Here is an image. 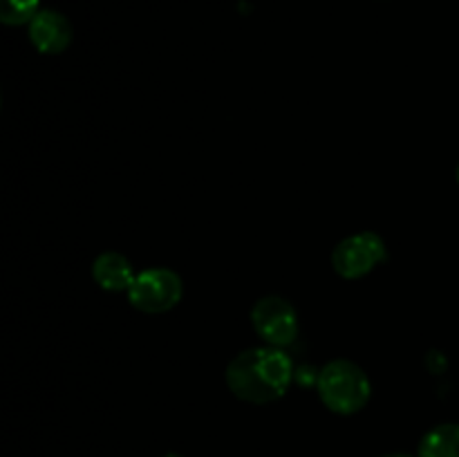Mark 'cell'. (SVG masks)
Here are the masks:
<instances>
[{
    "mask_svg": "<svg viewBox=\"0 0 459 457\" xmlns=\"http://www.w3.org/2000/svg\"><path fill=\"white\" fill-rule=\"evenodd\" d=\"M294 379V363L282 348L242 349L227 366V388L240 401L264 406L282 399Z\"/></svg>",
    "mask_w": 459,
    "mask_h": 457,
    "instance_id": "1",
    "label": "cell"
},
{
    "mask_svg": "<svg viewBox=\"0 0 459 457\" xmlns=\"http://www.w3.org/2000/svg\"><path fill=\"white\" fill-rule=\"evenodd\" d=\"M318 397L323 406L341 417L361 412L372 397V385L366 370L348 358H334L318 375Z\"/></svg>",
    "mask_w": 459,
    "mask_h": 457,
    "instance_id": "2",
    "label": "cell"
},
{
    "mask_svg": "<svg viewBox=\"0 0 459 457\" xmlns=\"http://www.w3.org/2000/svg\"><path fill=\"white\" fill-rule=\"evenodd\" d=\"M126 294H128V303L137 312L164 314L179 305L184 296V282L173 269L151 267L134 276L133 285Z\"/></svg>",
    "mask_w": 459,
    "mask_h": 457,
    "instance_id": "3",
    "label": "cell"
},
{
    "mask_svg": "<svg viewBox=\"0 0 459 457\" xmlns=\"http://www.w3.org/2000/svg\"><path fill=\"white\" fill-rule=\"evenodd\" d=\"M388 260L384 237L375 231H361L343 237L332 251V267L345 280H359Z\"/></svg>",
    "mask_w": 459,
    "mask_h": 457,
    "instance_id": "4",
    "label": "cell"
},
{
    "mask_svg": "<svg viewBox=\"0 0 459 457\" xmlns=\"http://www.w3.org/2000/svg\"><path fill=\"white\" fill-rule=\"evenodd\" d=\"M251 325L264 345L285 348L299 336V314L282 296H263L251 307Z\"/></svg>",
    "mask_w": 459,
    "mask_h": 457,
    "instance_id": "5",
    "label": "cell"
},
{
    "mask_svg": "<svg viewBox=\"0 0 459 457\" xmlns=\"http://www.w3.org/2000/svg\"><path fill=\"white\" fill-rule=\"evenodd\" d=\"M30 40L40 54H61L72 43V25L61 12L40 9L30 22Z\"/></svg>",
    "mask_w": 459,
    "mask_h": 457,
    "instance_id": "6",
    "label": "cell"
},
{
    "mask_svg": "<svg viewBox=\"0 0 459 457\" xmlns=\"http://www.w3.org/2000/svg\"><path fill=\"white\" fill-rule=\"evenodd\" d=\"M134 276L133 263L119 251H103L92 264L94 282L106 291H128Z\"/></svg>",
    "mask_w": 459,
    "mask_h": 457,
    "instance_id": "7",
    "label": "cell"
},
{
    "mask_svg": "<svg viewBox=\"0 0 459 457\" xmlns=\"http://www.w3.org/2000/svg\"><path fill=\"white\" fill-rule=\"evenodd\" d=\"M417 457H459V424H439L421 437Z\"/></svg>",
    "mask_w": 459,
    "mask_h": 457,
    "instance_id": "8",
    "label": "cell"
},
{
    "mask_svg": "<svg viewBox=\"0 0 459 457\" xmlns=\"http://www.w3.org/2000/svg\"><path fill=\"white\" fill-rule=\"evenodd\" d=\"M40 0H3L0 3V21L4 25H25L30 22L39 9Z\"/></svg>",
    "mask_w": 459,
    "mask_h": 457,
    "instance_id": "9",
    "label": "cell"
},
{
    "mask_svg": "<svg viewBox=\"0 0 459 457\" xmlns=\"http://www.w3.org/2000/svg\"><path fill=\"white\" fill-rule=\"evenodd\" d=\"M384 457H412V455H408V453H388V455Z\"/></svg>",
    "mask_w": 459,
    "mask_h": 457,
    "instance_id": "10",
    "label": "cell"
},
{
    "mask_svg": "<svg viewBox=\"0 0 459 457\" xmlns=\"http://www.w3.org/2000/svg\"><path fill=\"white\" fill-rule=\"evenodd\" d=\"M164 457H182V455H178V453H169V455H164Z\"/></svg>",
    "mask_w": 459,
    "mask_h": 457,
    "instance_id": "11",
    "label": "cell"
},
{
    "mask_svg": "<svg viewBox=\"0 0 459 457\" xmlns=\"http://www.w3.org/2000/svg\"><path fill=\"white\" fill-rule=\"evenodd\" d=\"M455 177H457V184H459V164H457V170H455Z\"/></svg>",
    "mask_w": 459,
    "mask_h": 457,
    "instance_id": "12",
    "label": "cell"
}]
</instances>
